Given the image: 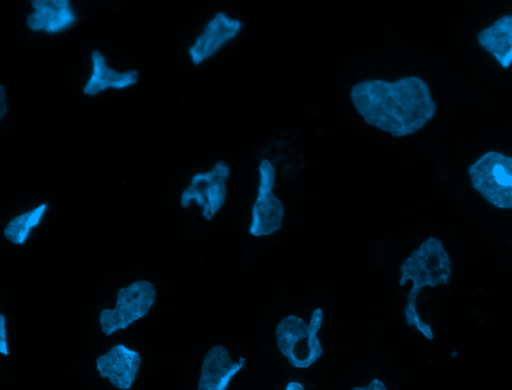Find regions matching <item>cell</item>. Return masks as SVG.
<instances>
[{
  "label": "cell",
  "instance_id": "1",
  "mask_svg": "<svg viewBox=\"0 0 512 390\" xmlns=\"http://www.w3.org/2000/svg\"><path fill=\"white\" fill-rule=\"evenodd\" d=\"M349 95L366 124L396 138L416 133L437 111L428 84L418 76L362 80Z\"/></svg>",
  "mask_w": 512,
  "mask_h": 390
},
{
  "label": "cell",
  "instance_id": "2",
  "mask_svg": "<svg viewBox=\"0 0 512 390\" xmlns=\"http://www.w3.org/2000/svg\"><path fill=\"white\" fill-rule=\"evenodd\" d=\"M452 263L441 242L436 237L424 240L400 265V286L411 282L404 307V318L408 326L414 327L427 340L434 338L432 327L418 311L417 299L424 287L447 285L451 280Z\"/></svg>",
  "mask_w": 512,
  "mask_h": 390
},
{
  "label": "cell",
  "instance_id": "3",
  "mask_svg": "<svg viewBox=\"0 0 512 390\" xmlns=\"http://www.w3.org/2000/svg\"><path fill=\"white\" fill-rule=\"evenodd\" d=\"M324 313L315 308L309 322L297 315L282 318L275 329L276 345L288 363L296 369H307L316 363L323 354L319 339Z\"/></svg>",
  "mask_w": 512,
  "mask_h": 390
},
{
  "label": "cell",
  "instance_id": "4",
  "mask_svg": "<svg viewBox=\"0 0 512 390\" xmlns=\"http://www.w3.org/2000/svg\"><path fill=\"white\" fill-rule=\"evenodd\" d=\"M472 187L491 205L512 209V157L488 151L468 168Z\"/></svg>",
  "mask_w": 512,
  "mask_h": 390
},
{
  "label": "cell",
  "instance_id": "5",
  "mask_svg": "<svg viewBox=\"0 0 512 390\" xmlns=\"http://www.w3.org/2000/svg\"><path fill=\"white\" fill-rule=\"evenodd\" d=\"M156 300L155 286L148 280H138L117 291L113 308L100 311L98 321L105 336L125 330L144 318Z\"/></svg>",
  "mask_w": 512,
  "mask_h": 390
},
{
  "label": "cell",
  "instance_id": "6",
  "mask_svg": "<svg viewBox=\"0 0 512 390\" xmlns=\"http://www.w3.org/2000/svg\"><path fill=\"white\" fill-rule=\"evenodd\" d=\"M257 171V191L251 208L248 232L253 237H265L276 233L282 227L285 207L274 192L277 177L274 164L263 158Z\"/></svg>",
  "mask_w": 512,
  "mask_h": 390
},
{
  "label": "cell",
  "instance_id": "7",
  "mask_svg": "<svg viewBox=\"0 0 512 390\" xmlns=\"http://www.w3.org/2000/svg\"><path fill=\"white\" fill-rule=\"evenodd\" d=\"M231 169L218 160L209 170L194 174L180 196V205L188 208L195 203L205 220H212L226 202L227 182Z\"/></svg>",
  "mask_w": 512,
  "mask_h": 390
},
{
  "label": "cell",
  "instance_id": "8",
  "mask_svg": "<svg viewBox=\"0 0 512 390\" xmlns=\"http://www.w3.org/2000/svg\"><path fill=\"white\" fill-rule=\"evenodd\" d=\"M243 28L242 20L218 11L188 48L190 61L200 65L234 40Z\"/></svg>",
  "mask_w": 512,
  "mask_h": 390
},
{
  "label": "cell",
  "instance_id": "9",
  "mask_svg": "<svg viewBox=\"0 0 512 390\" xmlns=\"http://www.w3.org/2000/svg\"><path fill=\"white\" fill-rule=\"evenodd\" d=\"M138 351L125 344H116L96 358L95 366L99 376L107 379L118 390H129L141 367Z\"/></svg>",
  "mask_w": 512,
  "mask_h": 390
},
{
  "label": "cell",
  "instance_id": "10",
  "mask_svg": "<svg viewBox=\"0 0 512 390\" xmlns=\"http://www.w3.org/2000/svg\"><path fill=\"white\" fill-rule=\"evenodd\" d=\"M246 359L233 360L222 345L212 346L205 354L197 383V390H227L232 379L245 366Z\"/></svg>",
  "mask_w": 512,
  "mask_h": 390
},
{
  "label": "cell",
  "instance_id": "11",
  "mask_svg": "<svg viewBox=\"0 0 512 390\" xmlns=\"http://www.w3.org/2000/svg\"><path fill=\"white\" fill-rule=\"evenodd\" d=\"M31 7L26 25L33 32L59 33L70 28L77 20L68 0H33Z\"/></svg>",
  "mask_w": 512,
  "mask_h": 390
},
{
  "label": "cell",
  "instance_id": "12",
  "mask_svg": "<svg viewBox=\"0 0 512 390\" xmlns=\"http://www.w3.org/2000/svg\"><path fill=\"white\" fill-rule=\"evenodd\" d=\"M91 74L83 86L82 92L87 96H96L107 89H124L139 81V73L135 69L123 72L108 66L106 58L99 50L91 53Z\"/></svg>",
  "mask_w": 512,
  "mask_h": 390
},
{
  "label": "cell",
  "instance_id": "13",
  "mask_svg": "<svg viewBox=\"0 0 512 390\" xmlns=\"http://www.w3.org/2000/svg\"><path fill=\"white\" fill-rule=\"evenodd\" d=\"M477 41L502 68H509L512 64V14L501 16L482 29Z\"/></svg>",
  "mask_w": 512,
  "mask_h": 390
},
{
  "label": "cell",
  "instance_id": "14",
  "mask_svg": "<svg viewBox=\"0 0 512 390\" xmlns=\"http://www.w3.org/2000/svg\"><path fill=\"white\" fill-rule=\"evenodd\" d=\"M47 209L48 204L42 203L13 217L3 230L4 237L15 245L25 244L32 231L40 225Z\"/></svg>",
  "mask_w": 512,
  "mask_h": 390
},
{
  "label": "cell",
  "instance_id": "15",
  "mask_svg": "<svg viewBox=\"0 0 512 390\" xmlns=\"http://www.w3.org/2000/svg\"><path fill=\"white\" fill-rule=\"evenodd\" d=\"M0 353L9 356L7 320L4 314H0Z\"/></svg>",
  "mask_w": 512,
  "mask_h": 390
},
{
  "label": "cell",
  "instance_id": "16",
  "mask_svg": "<svg viewBox=\"0 0 512 390\" xmlns=\"http://www.w3.org/2000/svg\"><path fill=\"white\" fill-rule=\"evenodd\" d=\"M350 390H387L386 385L379 379H372L365 386H355Z\"/></svg>",
  "mask_w": 512,
  "mask_h": 390
},
{
  "label": "cell",
  "instance_id": "17",
  "mask_svg": "<svg viewBox=\"0 0 512 390\" xmlns=\"http://www.w3.org/2000/svg\"><path fill=\"white\" fill-rule=\"evenodd\" d=\"M7 113V94L4 85H0V120H3Z\"/></svg>",
  "mask_w": 512,
  "mask_h": 390
},
{
  "label": "cell",
  "instance_id": "18",
  "mask_svg": "<svg viewBox=\"0 0 512 390\" xmlns=\"http://www.w3.org/2000/svg\"><path fill=\"white\" fill-rule=\"evenodd\" d=\"M284 390H305L304 386L298 381H290Z\"/></svg>",
  "mask_w": 512,
  "mask_h": 390
}]
</instances>
